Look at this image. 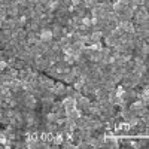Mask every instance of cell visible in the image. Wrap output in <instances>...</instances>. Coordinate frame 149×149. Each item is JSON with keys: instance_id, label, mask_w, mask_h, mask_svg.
I'll use <instances>...</instances> for the list:
<instances>
[{"instance_id": "6da1fadb", "label": "cell", "mask_w": 149, "mask_h": 149, "mask_svg": "<svg viewBox=\"0 0 149 149\" xmlns=\"http://www.w3.org/2000/svg\"><path fill=\"white\" fill-rule=\"evenodd\" d=\"M134 26H139V24H145L148 22V9H143L142 6H139L134 10Z\"/></svg>"}, {"instance_id": "7a4b0ae2", "label": "cell", "mask_w": 149, "mask_h": 149, "mask_svg": "<svg viewBox=\"0 0 149 149\" xmlns=\"http://www.w3.org/2000/svg\"><path fill=\"white\" fill-rule=\"evenodd\" d=\"M90 103H91V98L86 97V95H84V94L76 98V107H78L79 110H82V113H85V112H86Z\"/></svg>"}, {"instance_id": "3957f363", "label": "cell", "mask_w": 149, "mask_h": 149, "mask_svg": "<svg viewBox=\"0 0 149 149\" xmlns=\"http://www.w3.org/2000/svg\"><path fill=\"white\" fill-rule=\"evenodd\" d=\"M51 91L55 94L57 98H63V97H66V85H64V82H55L54 86L51 88Z\"/></svg>"}, {"instance_id": "277c9868", "label": "cell", "mask_w": 149, "mask_h": 149, "mask_svg": "<svg viewBox=\"0 0 149 149\" xmlns=\"http://www.w3.org/2000/svg\"><path fill=\"white\" fill-rule=\"evenodd\" d=\"M37 36H39V40H43V42H52V30L48 29V27H43L39 30V33H37Z\"/></svg>"}, {"instance_id": "5b68a950", "label": "cell", "mask_w": 149, "mask_h": 149, "mask_svg": "<svg viewBox=\"0 0 149 149\" xmlns=\"http://www.w3.org/2000/svg\"><path fill=\"white\" fill-rule=\"evenodd\" d=\"M103 40H104V45L107 48H113L118 43V36H115L113 33H110L107 36H103Z\"/></svg>"}, {"instance_id": "8992f818", "label": "cell", "mask_w": 149, "mask_h": 149, "mask_svg": "<svg viewBox=\"0 0 149 149\" xmlns=\"http://www.w3.org/2000/svg\"><path fill=\"white\" fill-rule=\"evenodd\" d=\"M63 106H64V109H66V112L67 110H70V109H73V107H76V100L72 97V95H66V97H63Z\"/></svg>"}, {"instance_id": "52a82bcc", "label": "cell", "mask_w": 149, "mask_h": 149, "mask_svg": "<svg viewBox=\"0 0 149 149\" xmlns=\"http://www.w3.org/2000/svg\"><path fill=\"white\" fill-rule=\"evenodd\" d=\"M81 115H82V110H79L78 107H73V109H70V110L66 112V116H67V118H72V119H74V121H76Z\"/></svg>"}, {"instance_id": "ba28073f", "label": "cell", "mask_w": 149, "mask_h": 149, "mask_svg": "<svg viewBox=\"0 0 149 149\" xmlns=\"http://www.w3.org/2000/svg\"><path fill=\"white\" fill-rule=\"evenodd\" d=\"M43 119L46 122H49V124H57L58 116H57V113H54V112H48V113H45V118Z\"/></svg>"}, {"instance_id": "9c48e42d", "label": "cell", "mask_w": 149, "mask_h": 149, "mask_svg": "<svg viewBox=\"0 0 149 149\" xmlns=\"http://www.w3.org/2000/svg\"><path fill=\"white\" fill-rule=\"evenodd\" d=\"M8 60H0V72H5L8 69Z\"/></svg>"}, {"instance_id": "30bf717a", "label": "cell", "mask_w": 149, "mask_h": 149, "mask_svg": "<svg viewBox=\"0 0 149 149\" xmlns=\"http://www.w3.org/2000/svg\"><path fill=\"white\" fill-rule=\"evenodd\" d=\"M2 103H3V97H2V94H0V106H2Z\"/></svg>"}]
</instances>
